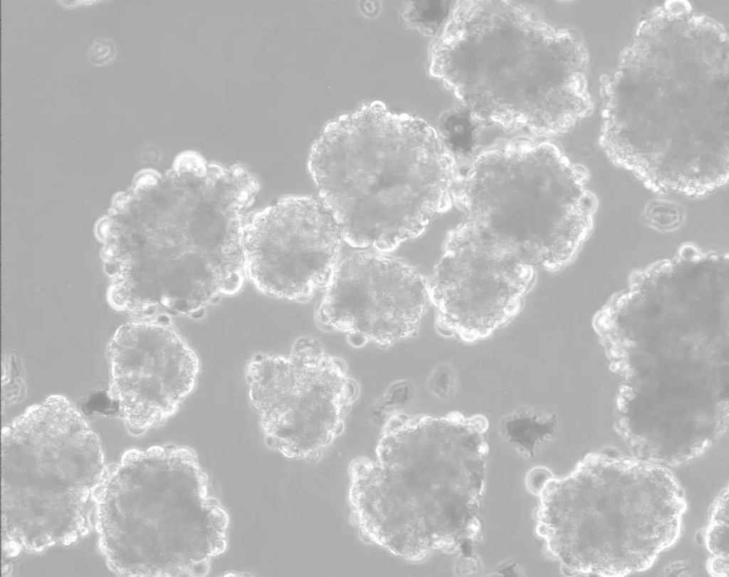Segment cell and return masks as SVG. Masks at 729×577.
<instances>
[{"mask_svg":"<svg viewBox=\"0 0 729 577\" xmlns=\"http://www.w3.org/2000/svg\"><path fill=\"white\" fill-rule=\"evenodd\" d=\"M487 431L481 414L389 416L375 456H358L348 467V501L361 534L418 562L476 534Z\"/></svg>","mask_w":729,"mask_h":577,"instance_id":"cell-1","label":"cell"},{"mask_svg":"<svg viewBox=\"0 0 729 577\" xmlns=\"http://www.w3.org/2000/svg\"><path fill=\"white\" fill-rule=\"evenodd\" d=\"M588 59L570 32L515 2L458 1L430 43L429 73L473 118L550 136L589 113Z\"/></svg>","mask_w":729,"mask_h":577,"instance_id":"cell-2","label":"cell"},{"mask_svg":"<svg viewBox=\"0 0 729 577\" xmlns=\"http://www.w3.org/2000/svg\"><path fill=\"white\" fill-rule=\"evenodd\" d=\"M308 168L344 241L384 253L420 236L458 185L455 157L436 129L379 100L330 121Z\"/></svg>","mask_w":729,"mask_h":577,"instance_id":"cell-3","label":"cell"},{"mask_svg":"<svg viewBox=\"0 0 729 577\" xmlns=\"http://www.w3.org/2000/svg\"><path fill=\"white\" fill-rule=\"evenodd\" d=\"M247 165L179 152L142 194L147 266L130 280L124 312L132 320L203 318L247 280L243 235L261 193Z\"/></svg>","mask_w":729,"mask_h":577,"instance_id":"cell-4","label":"cell"},{"mask_svg":"<svg viewBox=\"0 0 729 577\" xmlns=\"http://www.w3.org/2000/svg\"><path fill=\"white\" fill-rule=\"evenodd\" d=\"M539 494L540 534L562 566L607 577L649 568L677 541L687 507L664 466L604 453L550 477Z\"/></svg>","mask_w":729,"mask_h":577,"instance_id":"cell-5","label":"cell"},{"mask_svg":"<svg viewBox=\"0 0 729 577\" xmlns=\"http://www.w3.org/2000/svg\"><path fill=\"white\" fill-rule=\"evenodd\" d=\"M588 171L555 144L516 140L472 162L454 198L466 221L534 266L559 270L574 260L598 207Z\"/></svg>","mask_w":729,"mask_h":577,"instance_id":"cell-6","label":"cell"},{"mask_svg":"<svg viewBox=\"0 0 729 577\" xmlns=\"http://www.w3.org/2000/svg\"><path fill=\"white\" fill-rule=\"evenodd\" d=\"M244 378L267 443L290 457H321L360 395L344 359L308 336L298 337L288 354H253Z\"/></svg>","mask_w":729,"mask_h":577,"instance_id":"cell-7","label":"cell"},{"mask_svg":"<svg viewBox=\"0 0 729 577\" xmlns=\"http://www.w3.org/2000/svg\"><path fill=\"white\" fill-rule=\"evenodd\" d=\"M535 267L466 221L447 234L429 282L436 332L466 343L483 340L520 312Z\"/></svg>","mask_w":729,"mask_h":577,"instance_id":"cell-8","label":"cell"},{"mask_svg":"<svg viewBox=\"0 0 729 577\" xmlns=\"http://www.w3.org/2000/svg\"><path fill=\"white\" fill-rule=\"evenodd\" d=\"M342 240L339 224L320 197H281L253 211L246 223V279L268 297L306 302L329 282Z\"/></svg>","mask_w":729,"mask_h":577,"instance_id":"cell-9","label":"cell"},{"mask_svg":"<svg viewBox=\"0 0 729 577\" xmlns=\"http://www.w3.org/2000/svg\"><path fill=\"white\" fill-rule=\"evenodd\" d=\"M314 319L354 346L387 348L419 332L430 302L429 281L414 266L382 253L356 251L336 266Z\"/></svg>","mask_w":729,"mask_h":577,"instance_id":"cell-10","label":"cell"},{"mask_svg":"<svg viewBox=\"0 0 729 577\" xmlns=\"http://www.w3.org/2000/svg\"><path fill=\"white\" fill-rule=\"evenodd\" d=\"M106 354L109 396L132 432L169 418L196 388L199 356L171 318L122 324Z\"/></svg>","mask_w":729,"mask_h":577,"instance_id":"cell-11","label":"cell"},{"mask_svg":"<svg viewBox=\"0 0 729 577\" xmlns=\"http://www.w3.org/2000/svg\"><path fill=\"white\" fill-rule=\"evenodd\" d=\"M728 487L723 489L712 507L705 532V544L710 554L707 567L708 573L717 577H726L729 573Z\"/></svg>","mask_w":729,"mask_h":577,"instance_id":"cell-12","label":"cell"},{"mask_svg":"<svg viewBox=\"0 0 729 577\" xmlns=\"http://www.w3.org/2000/svg\"><path fill=\"white\" fill-rule=\"evenodd\" d=\"M449 1H409L400 11L402 23L425 36L438 35L441 26L448 20L454 4Z\"/></svg>","mask_w":729,"mask_h":577,"instance_id":"cell-13","label":"cell"},{"mask_svg":"<svg viewBox=\"0 0 729 577\" xmlns=\"http://www.w3.org/2000/svg\"><path fill=\"white\" fill-rule=\"evenodd\" d=\"M643 214L649 227L660 233L678 230L686 216V209L680 203L662 198L649 200L644 208Z\"/></svg>","mask_w":729,"mask_h":577,"instance_id":"cell-14","label":"cell"},{"mask_svg":"<svg viewBox=\"0 0 729 577\" xmlns=\"http://www.w3.org/2000/svg\"><path fill=\"white\" fill-rule=\"evenodd\" d=\"M429 391L437 398L449 400L457 393L458 376L456 369L450 364L437 365L427 380Z\"/></svg>","mask_w":729,"mask_h":577,"instance_id":"cell-15","label":"cell"},{"mask_svg":"<svg viewBox=\"0 0 729 577\" xmlns=\"http://www.w3.org/2000/svg\"><path fill=\"white\" fill-rule=\"evenodd\" d=\"M117 50L115 44L110 39L100 38L95 39L90 45L88 57L95 65H103L115 58Z\"/></svg>","mask_w":729,"mask_h":577,"instance_id":"cell-16","label":"cell"},{"mask_svg":"<svg viewBox=\"0 0 729 577\" xmlns=\"http://www.w3.org/2000/svg\"><path fill=\"white\" fill-rule=\"evenodd\" d=\"M115 223L112 217L109 215L102 216L96 221L94 226L96 238L103 244L115 239Z\"/></svg>","mask_w":729,"mask_h":577,"instance_id":"cell-17","label":"cell"},{"mask_svg":"<svg viewBox=\"0 0 729 577\" xmlns=\"http://www.w3.org/2000/svg\"><path fill=\"white\" fill-rule=\"evenodd\" d=\"M133 198L130 191L115 193L111 200L109 216L113 218V216L125 213L129 210Z\"/></svg>","mask_w":729,"mask_h":577,"instance_id":"cell-18","label":"cell"},{"mask_svg":"<svg viewBox=\"0 0 729 577\" xmlns=\"http://www.w3.org/2000/svg\"><path fill=\"white\" fill-rule=\"evenodd\" d=\"M120 250L115 239L103 244L100 256L103 262H109L120 259Z\"/></svg>","mask_w":729,"mask_h":577,"instance_id":"cell-19","label":"cell"},{"mask_svg":"<svg viewBox=\"0 0 729 577\" xmlns=\"http://www.w3.org/2000/svg\"><path fill=\"white\" fill-rule=\"evenodd\" d=\"M58 2L63 4L62 5L63 6H65V7L71 8V7H75L76 6L80 5V4L83 3L84 1H83V0H80V1H79V0H74V1H58Z\"/></svg>","mask_w":729,"mask_h":577,"instance_id":"cell-20","label":"cell"}]
</instances>
